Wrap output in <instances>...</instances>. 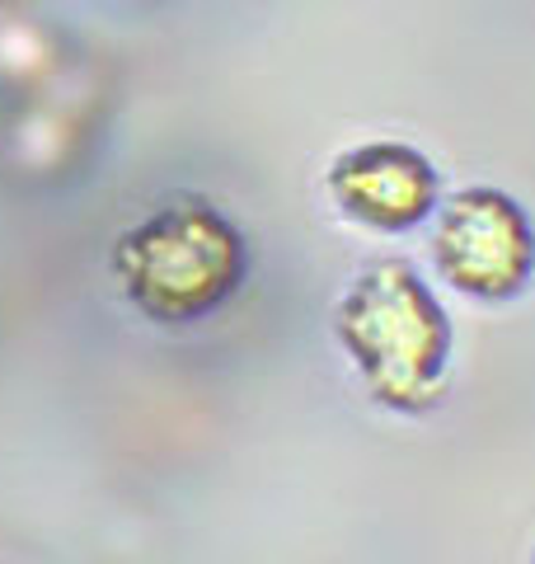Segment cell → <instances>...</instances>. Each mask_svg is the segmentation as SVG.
<instances>
[{
    "label": "cell",
    "instance_id": "cell-4",
    "mask_svg": "<svg viewBox=\"0 0 535 564\" xmlns=\"http://www.w3.org/2000/svg\"><path fill=\"white\" fill-rule=\"evenodd\" d=\"M329 188L352 221L376 226V231L418 226L423 217H433L441 193L437 170L418 151L395 147V141H371V147L348 151L334 165Z\"/></svg>",
    "mask_w": 535,
    "mask_h": 564
},
{
    "label": "cell",
    "instance_id": "cell-3",
    "mask_svg": "<svg viewBox=\"0 0 535 564\" xmlns=\"http://www.w3.org/2000/svg\"><path fill=\"white\" fill-rule=\"evenodd\" d=\"M433 259L456 292L503 302V296H516L526 288L535 269V231L507 193L466 188L441 207Z\"/></svg>",
    "mask_w": 535,
    "mask_h": 564
},
{
    "label": "cell",
    "instance_id": "cell-2",
    "mask_svg": "<svg viewBox=\"0 0 535 564\" xmlns=\"http://www.w3.org/2000/svg\"><path fill=\"white\" fill-rule=\"evenodd\" d=\"M113 269L137 311L165 325H184L236 292L244 245L217 207L170 203L118 240Z\"/></svg>",
    "mask_w": 535,
    "mask_h": 564
},
{
    "label": "cell",
    "instance_id": "cell-1",
    "mask_svg": "<svg viewBox=\"0 0 535 564\" xmlns=\"http://www.w3.org/2000/svg\"><path fill=\"white\" fill-rule=\"evenodd\" d=\"M338 339L390 410H427L441 395L451 329L408 263H376L352 282L338 306Z\"/></svg>",
    "mask_w": 535,
    "mask_h": 564
}]
</instances>
